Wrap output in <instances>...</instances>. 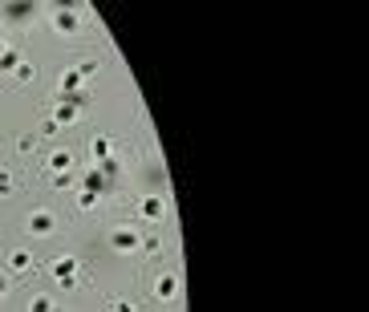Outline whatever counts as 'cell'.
Masks as SVG:
<instances>
[{
  "mask_svg": "<svg viewBox=\"0 0 369 312\" xmlns=\"http://www.w3.org/2000/svg\"><path fill=\"white\" fill-rule=\"evenodd\" d=\"M138 215H142V219H151V223H163V219H166V199H163V195H142Z\"/></svg>",
  "mask_w": 369,
  "mask_h": 312,
  "instance_id": "obj_9",
  "label": "cell"
},
{
  "mask_svg": "<svg viewBox=\"0 0 369 312\" xmlns=\"http://www.w3.org/2000/svg\"><path fill=\"white\" fill-rule=\"evenodd\" d=\"M77 118H81V106L57 94V101H53V122H57V130H61V126H74Z\"/></svg>",
  "mask_w": 369,
  "mask_h": 312,
  "instance_id": "obj_8",
  "label": "cell"
},
{
  "mask_svg": "<svg viewBox=\"0 0 369 312\" xmlns=\"http://www.w3.org/2000/svg\"><path fill=\"white\" fill-rule=\"evenodd\" d=\"M25 231H29L33 239L57 236V215H53L49 207H37V211H29V215H25Z\"/></svg>",
  "mask_w": 369,
  "mask_h": 312,
  "instance_id": "obj_3",
  "label": "cell"
},
{
  "mask_svg": "<svg viewBox=\"0 0 369 312\" xmlns=\"http://www.w3.org/2000/svg\"><path fill=\"white\" fill-rule=\"evenodd\" d=\"M53 187H57V191H69V187H77L74 171H65V175H53Z\"/></svg>",
  "mask_w": 369,
  "mask_h": 312,
  "instance_id": "obj_19",
  "label": "cell"
},
{
  "mask_svg": "<svg viewBox=\"0 0 369 312\" xmlns=\"http://www.w3.org/2000/svg\"><path fill=\"white\" fill-rule=\"evenodd\" d=\"M77 187H81V191H89V195H98V199H102V195H106L110 187H114V183L106 178V171H102V166H86V175H81V183H77Z\"/></svg>",
  "mask_w": 369,
  "mask_h": 312,
  "instance_id": "obj_7",
  "label": "cell"
},
{
  "mask_svg": "<svg viewBox=\"0 0 369 312\" xmlns=\"http://www.w3.org/2000/svg\"><path fill=\"white\" fill-rule=\"evenodd\" d=\"M25 61V53L13 49V45H4V53H0V74H16V65Z\"/></svg>",
  "mask_w": 369,
  "mask_h": 312,
  "instance_id": "obj_13",
  "label": "cell"
},
{
  "mask_svg": "<svg viewBox=\"0 0 369 312\" xmlns=\"http://www.w3.org/2000/svg\"><path fill=\"white\" fill-rule=\"evenodd\" d=\"M49 272L57 276V288H61V292H74V288H81V260H77L74 251L57 256Z\"/></svg>",
  "mask_w": 369,
  "mask_h": 312,
  "instance_id": "obj_1",
  "label": "cell"
},
{
  "mask_svg": "<svg viewBox=\"0 0 369 312\" xmlns=\"http://www.w3.org/2000/svg\"><path fill=\"white\" fill-rule=\"evenodd\" d=\"M16 81H21V86H29V81H37V65H33V61H21V65H16Z\"/></svg>",
  "mask_w": 369,
  "mask_h": 312,
  "instance_id": "obj_17",
  "label": "cell"
},
{
  "mask_svg": "<svg viewBox=\"0 0 369 312\" xmlns=\"http://www.w3.org/2000/svg\"><path fill=\"white\" fill-rule=\"evenodd\" d=\"M9 268H13L16 276L29 272V268H33V251H29V248H13V251H9Z\"/></svg>",
  "mask_w": 369,
  "mask_h": 312,
  "instance_id": "obj_12",
  "label": "cell"
},
{
  "mask_svg": "<svg viewBox=\"0 0 369 312\" xmlns=\"http://www.w3.org/2000/svg\"><path fill=\"white\" fill-rule=\"evenodd\" d=\"M37 16V4H29V0H9V4H0V21L4 25H29Z\"/></svg>",
  "mask_w": 369,
  "mask_h": 312,
  "instance_id": "obj_5",
  "label": "cell"
},
{
  "mask_svg": "<svg viewBox=\"0 0 369 312\" xmlns=\"http://www.w3.org/2000/svg\"><path fill=\"white\" fill-rule=\"evenodd\" d=\"M49 312H65V308H57V304H53V308H49Z\"/></svg>",
  "mask_w": 369,
  "mask_h": 312,
  "instance_id": "obj_25",
  "label": "cell"
},
{
  "mask_svg": "<svg viewBox=\"0 0 369 312\" xmlns=\"http://www.w3.org/2000/svg\"><path fill=\"white\" fill-rule=\"evenodd\" d=\"M13 175H9V171H4V166H0V199H9V195H13Z\"/></svg>",
  "mask_w": 369,
  "mask_h": 312,
  "instance_id": "obj_20",
  "label": "cell"
},
{
  "mask_svg": "<svg viewBox=\"0 0 369 312\" xmlns=\"http://www.w3.org/2000/svg\"><path fill=\"white\" fill-rule=\"evenodd\" d=\"M77 89H86V81H81V77H77V69L69 65V69L61 74V89H57V94H77Z\"/></svg>",
  "mask_w": 369,
  "mask_h": 312,
  "instance_id": "obj_15",
  "label": "cell"
},
{
  "mask_svg": "<svg viewBox=\"0 0 369 312\" xmlns=\"http://www.w3.org/2000/svg\"><path fill=\"white\" fill-rule=\"evenodd\" d=\"M49 308H53L49 292H37V296H29V304H25V312H49Z\"/></svg>",
  "mask_w": 369,
  "mask_h": 312,
  "instance_id": "obj_16",
  "label": "cell"
},
{
  "mask_svg": "<svg viewBox=\"0 0 369 312\" xmlns=\"http://www.w3.org/2000/svg\"><path fill=\"white\" fill-rule=\"evenodd\" d=\"M9 292H13V276H4V272H0V300L9 296Z\"/></svg>",
  "mask_w": 369,
  "mask_h": 312,
  "instance_id": "obj_23",
  "label": "cell"
},
{
  "mask_svg": "<svg viewBox=\"0 0 369 312\" xmlns=\"http://www.w3.org/2000/svg\"><path fill=\"white\" fill-rule=\"evenodd\" d=\"M110 312H138V304H134V300H110Z\"/></svg>",
  "mask_w": 369,
  "mask_h": 312,
  "instance_id": "obj_22",
  "label": "cell"
},
{
  "mask_svg": "<svg viewBox=\"0 0 369 312\" xmlns=\"http://www.w3.org/2000/svg\"><path fill=\"white\" fill-rule=\"evenodd\" d=\"M49 175H65V171H74V154L69 150H49Z\"/></svg>",
  "mask_w": 369,
  "mask_h": 312,
  "instance_id": "obj_11",
  "label": "cell"
},
{
  "mask_svg": "<svg viewBox=\"0 0 369 312\" xmlns=\"http://www.w3.org/2000/svg\"><path fill=\"white\" fill-rule=\"evenodd\" d=\"M178 292H183V280H178V272H163L158 280H154V300H158V304H175Z\"/></svg>",
  "mask_w": 369,
  "mask_h": 312,
  "instance_id": "obj_6",
  "label": "cell"
},
{
  "mask_svg": "<svg viewBox=\"0 0 369 312\" xmlns=\"http://www.w3.org/2000/svg\"><path fill=\"white\" fill-rule=\"evenodd\" d=\"M41 134L53 138V134H57V122H53V118H45V122H41Z\"/></svg>",
  "mask_w": 369,
  "mask_h": 312,
  "instance_id": "obj_24",
  "label": "cell"
},
{
  "mask_svg": "<svg viewBox=\"0 0 369 312\" xmlns=\"http://www.w3.org/2000/svg\"><path fill=\"white\" fill-rule=\"evenodd\" d=\"M74 69H77V77H81V81H86V86H89L93 77L102 74V61H98V57H86V61H77Z\"/></svg>",
  "mask_w": 369,
  "mask_h": 312,
  "instance_id": "obj_14",
  "label": "cell"
},
{
  "mask_svg": "<svg viewBox=\"0 0 369 312\" xmlns=\"http://www.w3.org/2000/svg\"><path fill=\"white\" fill-rule=\"evenodd\" d=\"M142 243V231L134 223H118L114 231H110V248L118 251V256H130V251H138Z\"/></svg>",
  "mask_w": 369,
  "mask_h": 312,
  "instance_id": "obj_4",
  "label": "cell"
},
{
  "mask_svg": "<svg viewBox=\"0 0 369 312\" xmlns=\"http://www.w3.org/2000/svg\"><path fill=\"white\" fill-rule=\"evenodd\" d=\"M138 251H151V256H158V251H163V239H158V236H142Z\"/></svg>",
  "mask_w": 369,
  "mask_h": 312,
  "instance_id": "obj_18",
  "label": "cell"
},
{
  "mask_svg": "<svg viewBox=\"0 0 369 312\" xmlns=\"http://www.w3.org/2000/svg\"><path fill=\"white\" fill-rule=\"evenodd\" d=\"M49 25H53V33H57V37H77V33L86 29V21H81V13H77L74 4H57Z\"/></svg>",
  "mask_w": 369,
  "mask_h": 312,
  "instance_id": "obj_2",
  "label": "cell"
},
{
  "mask_svg": "<svg viewBox=\"0 0 369 312\" xmlns=\"http://www.w3.org/2000/svg\"><path fill=\"white\" fill-rule=\"evenodd\" d=\"M77 207H81V211H93V207H98V195H89V191H77Z\"/></svg>",
  "mask_w": 369,
  "mask_h": 312,
  "instance_id": "obj_21",
  "label": "cell"
},
{
  "mask_svg": "<svg viewBox=\"0 0 369 312\" xmlns=\"http://www.w3.org/2000/svg\"><path fill=\"white\" fill-rule=\"evenodd\" d=\"M110 158H114V142H110L106 134H98L93 142H89V163L102 166V163H110Z\"/></svg>",
  "mask_w": 369,
  "mask_h": 312,
  "instance_id": "obj_10",
  "label": "cell"
}]
</instances>
